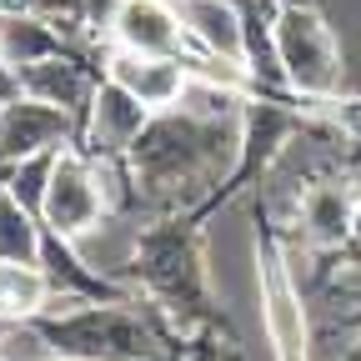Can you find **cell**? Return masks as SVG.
Wrapping results in <instances>:
<instances>
[{
	"mask_svg": "<svg viewBox=\"0 0 361 361\" xmlns=\"http://www.w3.org/2000/svg\"><path fill=\"white\" fill-rule=\"evenodd\" d=\"M351 322H361V301H356V311H351Z\"/></svg>",
	"mask_w": 361,
	"mask_h": 361,
	"instance_id": "cell-21",
	"label": "cell"
},
{
	"mask_svg": "<svg viewBox=\"0 0 361 361\" xmlns=\"http://www.w3.org/2000/svg\"><path fill=\"white\" fill-rule=\"evenodd\" d=\"M111 35L121 51H135V56H180V40H186L166 0H116Z\"/></svg>",
	"mask_w": 361,
	"mask_h": 361,
	"instance_id": "cell-12",
	"label": "cell"
},
{
	"mask_svg": "<svg viewBox=\"0 0 361 361\" xmlns=\"http://www.w3.org/2000/svg\"><path fill=\"white\" fill-rule=\"evenodd\" d=\"M261 316H266V341L276 346V361H311L301 291L291 286L286 261L271 241H261Z\"/></svg>",
	"mask_w": 361,
	"mask_h": 361,
	"instance_id": "cell-7",
	"label": "cell"
},
{
	"mask_svg": "<svg viewBox=\"0 0 361 361\" xmlns=\"http://www.w3.org/2000/svg\"><path fill=\"white\" fill-rule=\"evenodd\" d=\"M40 341L61 361H166L156 326L126 296L116 301H75L66 311H45L30 322Z\"/></svg>",
	"mask_w": 361,
	"mask_h": 361,
	"instance_id": "cell-2",
	"label": "cell"
},
{
	"mask_svg": "<svg viewBox=\"0 0 361 361\" xmlns=\"http://www.w3.org/2000/svg\"><path fill=\"white\" fill-rule=\"evenodd\" d=\"M130 261H135V271H141V281L151 286V296L176 316V322H206L211 316L201 251L176 221L151 226V231L135 236V256Z\"/></svg>",
	"mask_w": 361,
	"mask_h": 361,
	"instance_id": "cell-4",
	"label": "cell"
},
{
	"mask_svg": "<svg viewBox=\"0 0 361 361\" xmlns=\"http://www.w3.org/2000/svg\"><path fill=\"white\" fill-rule=\"evenodd\" d=\"M151 111L130 96V90H121L111 75L96 85V96H90V111H85V141H90V156H106V161H121L135 135L146 130Z\"/></svg>",
	"mask_w": 361,
	"mask_h": 361,
	"instance_id": "cell-9",
	"label": "cell"
},
{
	"mask_svg": "<svg viewBox=\"0 0 361 361\" xmlns=\"http://www.w3.org/2000/svg\"><path fill=\"white\" fill-rule=\"evenodd\" d=\"M121 90H130L146 111H171L180 106V90H186V61L180 56H135V51H116L111 71H106Z\"/></svg>",
	"mask_w": 361,
	"mask_h": 361,
	"instance_id": "cell-13",
	"label": "cell"
},
{
	"mask_svg": "<svg viewBox=\"0 0 361 361\" xmlns=\"http://www.w3.org/2000/svg\"><path fill=\"white\" fill-rule=\"evenodd\" d=\"M176 11L180 30L191 40H201V51L216 61H231L241 71H251V40H246V20L231 0H166Z\"/></svg>",
	"mask_w": 361,
	"mask_h": 361,
	"instance_id": "cell-10",
	"label": "cell"
},
{
	"mask_svg": "<svg viewBox=\"0 0 361 361\" xmlns=\"http://www.w3.org/2000/svg\"><path fill=\"white\" fill-rule=\"evenodd\" d=\"M0 261H40L35 211H25L11 196V186H0Z\"/></svg>",
	"mask_w": 361,
	"mask_h": 361,
	"instance_id": "cell-16",
	"label": "cell"
},
{
	"mask_svg": "<svg viewBox=\"0 0 361 361\" xmlns=\"http://www.w3.org/2000/svg\"><path fill=\"white\" fill-rule=\"evenodd\" d=\"M356 206H361V180L351 176H322L311 180L296 201V221H301V236L316 251H336L351 241L356 231Z\"/></svg>",
	"mask_w": 361,
	"mask_h": 361,
	"instance_id": "cell-8",
	"label": "cell"
},
{
	"mask_svg": "<svg viewBox=\"0 0 361 361\" xmlns=\"http://www.w3.org/2000/svg\"><path fill=\"white\" fill-rule=\"evenodd\" d=\"M0 101H6V96H0Z\"/></svg>",
	"mask_w": 361,
	"mask_h": 361,
	"instance_id": "cell-23",
	"label": "cell"
},
{
	"mask_svg": "<svg viewBox=\"0 0 361 361\" xmlns=\"http://www.w3.org/2000/svg\"><path fill=\"white\" fill-rule=\"evenodd\" d=\"M51 306V276L40 261H0V322H35Z\"/></svg>",
	"mask_w": 361,
	"mask_h": 361,
	"instance_id": "cell-15",
	"label": "cell"
},
{
	"mask_svg": "<svg viewBox=\"0 0 361 361\" xmlns=\"http://www.w3.org/2000/svg\"><path fill=\"white\" fill-rule=\"evenodd\" d=\"M351 241H356V251H361V206H356V231H351Z\"/></svg>",
	"mask_w": 361,
	"mask_h": 361,
	"instance_id": "cell-20",
	"label": "cell"
},
{
	"mask_svg": "<svg viewBox=\"0 0 361 361\" xmlns=\"http://www.w3.org/2000/svg\"><path fill=\"white\" fill-rule=\"evenodd\" d=\"M0 51H6V66L11 75L20 66H35L45 56H61L71 51L66 35L56 30L51 16H30V11H0Z\"/></svg>",
	"mask_w": 361,
	"mask_h": 361,
	"instance_id": "cell-14",
	"label": "cell"
},
{
	"mask_svg": "<svg viewBox=\"0 0 361 361\" xmlns=\"http://www.w3.org/2000/svg\"><path fill=\"white\" fill-rule=\"evenodd\" d=\"M271 51H276L281 80L296 90V96H311V101L341 96V85H346L341 45H336L331 25L311 6L291 0V6H281L271 16Z\"/></svg>",
	"mask_w": 361,
	"mask_h": 361,
	"instance_id": "cell-3",
	"label": "cell"
},
{
	"mask_svg": "<svg viewBox=\"0 0 361 361\" xmlns=\"http://www.w3.org/2000/svg\"><path fill=\"white\" fill-rule=\"evenodd\" d=\"M341 361H361V341H351V346H346V356H341Z\"/></svg>",
	"mask_w": 361,
	"mask_h": 361,
	"instance_id": "cell-19",
	"label": "cell"
},
{
	"mask_svg": "<svg viewBox=\"0 0 361 361\" xmlns=\"http://www.w3.org/2000/svg\"><path fill=\"white\" fill-rule=\"evenodd\" d=\"M56 151H61V146H56ZM56 151H40V156L20 161V166H16V176L6 180V186H11V196H16L25 211H35V216H40V201H45V180H51Z\"/></svg>",
	"mask_w": 361,
	"mask_h": 361,
	"instance_id": "cell-17",
	"label": "cell"
},
{
	"mask_svg": "<svg viewBox=\"0 0 361 361\" xmlns=\"http://www.w3.org/2000/svg\"><path fill=\"white\" fill-rule=\"evenodd\" d=\"M75 116L61 106H45L35 96H11L0 101V166H20L40 151H56L75 135Z\"/></svg>",
	"mask_w": 361,
	"mask_h": 361,
	"instance_id": "cell-6",
	"label": "cell"
},
{
	"mask_svg": "<svg viewBox=\"0 0 361 361\" xmlns=\"http://www.w3.org/2000/svg\"><path fill=\"white\" fill-rule=\"evenodd\" d=\"M0 96H16V75H11V66H6V51H0Z\"/></svg>",
	"mask_w": 361,
	"mask_h": 361,
	"instance_id": "cell-18",
	"label": "cell"
},
{
	"mask_svg": "<svg viewBox=\"0 0 361 361\" xmlns=\"http://www.w3.org/2000/svg\"><path fill=\"white\" fill-rule=\"evenodd\" d=\"M236 166H241V116L216 121L186 106L151 111L146 130L126 151L135 196H146L151 206H166V211L196 206L221 180H236Z\"/></svg>",
	"mask_w": 361,
	"mask_h": 361,
	"instance_id": "cell-1",
	"label": "cell"
},
{
	"mask_svg": "<svg viewBox=\"0 0 361 361\" xmlns=\"http://www.w3.org/2000/svg\"><path fill=\"white\" fill-rule=\"evenodd\" d=\"M16 96H35V101H45V106H61V111H71L75 121H85L90 96H96V80H90V71H85L71 51H61V56L35 61V66H20V71H16Z\"/></svg>",
	"mask_w": 361,
	"mask_h": 361,
	"instance_id": "cell-11",
	"label": "cell"
},
{
	"mask_svg": "<svg viewBox=\"0 0 361 361\" xmlns=\"http://www.w3.org/2000/svg\"><path fill=\"white\" fill-rule=\"evenodd\" d=\"M45 361H51V356H45ZM56 361H61V356H56Z\"/></svg>",
	"mask_w": 361,
	"mask_h": 361,
	"instance_id": "cell-22",
	"label": "cell"
},
{
	"mask_svg": "<svg viewBox=\"0 0 361 361\" xmlns=\"http://www.w3.org/2000/svg\"><path fill=\"white\" fill-rule=\"evenodd\" d=\"M111 201H106V186H101V171L90 156L71 151V141L56 151V166H51V180H45V201H40V221L45 231H56L66 241H80L85 231H96L106 221Z\"/></svg>",
	"mask_w": 361,
	"mask_h": 361,
	"instance_id": "cell-5",
	"label": "cell"
}]
</instances>
